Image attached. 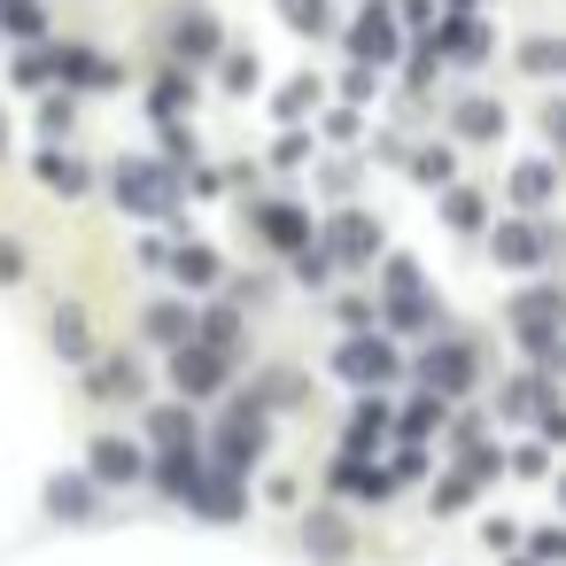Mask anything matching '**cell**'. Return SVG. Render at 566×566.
<instances>
[{"instance_id":"ac0fdd59","label":"cell","mask_w":566,"mask_h":566,"mask_svg":"<svg viewBox=\"0 0 566 566\" xmlns=\"http://www.w3.org/2000/svg\"><path fill=\"white\" fill-rule=\"evenodd\" d=\"M496 125H504V117H496V102H465V109H458V133H465V140H489Z\"/></svg>"},{"instance_id":"8992f818","label":"cell","mask_w":566,"mask_h":566,"mask_svg":"<svg viewBox=\"0 0 566 566\" xmlns=\"http://www.w3.org/2000/svg\"><path fill=\"white\" fill-rule=\"evenodd\" d=\"M218 40H226V32H218V17H210V9H195V0L171 17V55H179V63H210V55H218Z\"/></svg>"},{"instance_id":"4dcf8cb0","label":"cell","mask_w":566,"mask_h":566,"mask_svg":"<svg viewBox=\"0 0 566 566\" xmlns=\"http://www.w3.org/2000/svg\"><path fill=\"white\" fill-rule=\"evenodd\" d=\"M226 86H233V94H249V86H256V63H249V55H233V63H226Z\"/></svg>"},{"instance_id":"44dd1931","label":"cell","mask_w":566,"mask_h":566,"mask_svg":"<svg viewBox=\"0 0 566 566\" xmlns=\"http://www.w3.org/2000/svg\"><path fill=\"white\" fill-rule=\"evenodd\" d=\"M179 280H187V287H210V280H218V256H210V249H179Z\"/></svg>"},{"instance_id":"6da1fadb","label":"cell","mask_w":566,"mask_h":566,"mask_svg":"<svg viewBox=\"0 0 566 566\" xmlns=\"http://www.w3.org/2000/svg\"><path fill=\"white\" fill-rule=\"evenodd\" d=\"M179 195H187V179H179L171 164H148V156L117 164V202H125V210H140V218H164V210H179Z\"/></svg>"},{"instance_id":"83f0119b","label":"cell","mask_w":566,"mask_h":566,"mask_svg":"<svg viewBox=\"0 0 566 566\" xmlns=\"http://www.w3.org/2000/svg\"><path fill=\"white\" fill-rule=\"evenodd\" d=\"M419 179L442 187V179H450V148H427V156H419Z\"/></svg>"},{"instance_id":"9c48e42d","label":"cell","mask_w":566,"mask_h":566,"mask_svg":"<svg viewBox=\"0 0 566 566\" xmlns=\"http://www.w3.org/2000/svg\"><path fill=\"white\" fill-rule=\"evenodd\" d=\"M256 450H264V411H256V403H241V411L226 419V434H218V458H226V473H241Z\"/></svg>"},{"instance_id":"cb8c5ba5","label":"cell","mask_w":566,"mask_h":566,"mask_svg":"<svg viewBox=\"0 0 566 566\" xmlns=\"http://www.w3.org/2000/svg\"><path fill=\"white\" fill-rule=\"evenodd\" d=\"M520 63H527L535 78H551V71H558V40H527V55H520Z\"/></svg>"},{"instance_id":"7c38bea8","label":"cell","mask_w":566,"mask_h":566,"mask_svg":"<svg viewBox=\"0 0 566 566\" xmlns=\"http://www.w3.org/2000/svg\"><path fill=\"white\" fill-rule=\"evenodd\" d=\"M256 226H264V241H272V249H311V218H303L295 202H264V210H256Z\"/></svg>"},{"instance_id":"4316f807","label":"cell","mask_w":566,"mask_h":566,"mask_svg":"<svg viewBox=\"0 0 566 566\" xmlns=\"http://www.w3.org/2000/svg\"><path fill=\"white\" fill-rule=\"evenodd\" d=\"M295 272H303V280H311V287H318V280H326V272H334V256H326V249H295Z\"/></svg>"},{"instance_id":"4fadbf2b","label":"cell","mask_w":566,"mask_h":566,"mask_svg":"<svg viewBox=\"0 0 566 566\" xmlns=\"http://www.w3.org/2000/svg\"><path fill=\"white\" fill-rule=\"evenodd\" d=\"M94 473H102V481H140V450H133L125 434H102V442H94Z\"/></svg>"},{"instance_id":"9a60e30c","label":"cell","mask_w":566,"mask_h":566,"mask_svg":"<svg viewBox=\"0 0 566 566\" xmlns=\"http://www.w3.org/2000/svg\"><path fill=\"white\" fill-rule=\"evenodd\" d=\"M48 71H63V78H78V86H102V78H109V63H102V55H86V48H55V55H48Z\"/></svg>"},{"instance_id":"1f68e13d","label":"cell","mask_w":566,"mask_h":566,"mask_svg":"<svg viewBox=\"0 0 566 566\" xmlns=\"http://www.w3.org/2000/svg\"><path fill=\"white\" fill-rule=\"evenodd\" d=\"M17 272H24V256H17V249H0V280H17Z\"/></svg>"},{"instance_id":"d6986e66","label":"cell","mask_w":566,"mask_h":566,"mask_svg":"<svg viewBox=\"0 0 566 566\" xmlns=\"http://www.w3.org/2000/svg\"><path fill=\"white\" fill-rule=\"evenodd\" d=\"M280 17H287L295 32H326V17H334V9H326V0H280Z\"/></svg>"},{"instance_id":"d4e9b609","label":"cell","mask_w":566,"mask_h":566,"mask_svg":"<svg viewBox=\"0 0 566 566\" xmlns=\"http://www.w3.org/2000/svg\"><path fill=\"white\" fill-rule=\"evenodd\" d=\"M311 102H318V78H295V86H287V94H280V117H303V109H311Z\"/></svg>"},{"instance_id":"2e32d148","label":"cell","mask_w":566,"mask_h":566,"mask_svg":"<svg viewBox=\"0 0 566 566\" xmlns=\"http://www.w3.org/2000/svg\"><path fill=\"white\" fill-rule=\"evenodd\" d=\"M55 342H63V357H78V365H86V349H94L86 311H55Z\"/></svg>"},{"instance_id":"3957f363","label":"cell","mask_w":566,"mask_h":566,"mask_svg":"<svg viewBox=\"0 0 566 566\" xmlns=\"http://www.w3.org/2000/svg\"><path fill=\"white\" fill-rule=\"evenodd\" d=\"M388 326H434V303H427L411 256H388Z\"/></svg>"},{"instance_id":"52a82bcc","label":"cell","mask_w":566,"mask_h":566,"mask_svg":"<svg viewBox=\"0 0 566 566\" xmlns=\"http://www.w3.org/2000/svg\"><path fill=\"white\" fill-rule=\"evenodd\" d=\"M326 256H342V264H365V256H380V226H373L365 210H342V218L326 226Z\"/></svg>"},{"instance_id":"ba28073f","label":"cell","mask_w":566,"mask_h":566,"mask_svg":"<svg viewBox=\"0 0 566 566\" xmlns=\"http://www.w3.org/2000/svg\"><path fill=\"white\" fill-rule=\"evenodd\" d=\"M171 380H179L187 396H218V388H226V357L202 349V342H187V349L171 357Z\"/></svg>"},{"instance_id":"277c9868","label":"cell","mask_w":566,"mask_h":566,"mask_svg":"<svg viewBox=\"0 0 566 566\" xmlns=\"http://www.w3.org/2000/svg\"><path fill=\"white\" fill-rule=\"evenodd\" d=\"M334 373H342V380H388V373H396V342H388V334H349L342 357H334Z\"/></svg>"},{"instance_id":"5bb4252c","label":"cell","mask_w":566,"mask_h":566,"mask_svg":"<svg viewBox=\"0 0 566 566\" xmlns=\"http://www.w3.org/2000/svg\"><path fill=\"white\" fill-rule=\"evenodd\" d=\"M40 187H48V195H86V164L63 156V148H48V156H40Z\"/></svg>"},{"instance_id":"f1b7e54d","label":"cell","mask_w":566,"mask_h":566,"mask_svg":"<svg viewBox=\"0 0 566 566\" xmlns=\"http://www.w3.org/2000/svg\"><path fill=\"white\" fill-rule=\"evenodd\" d=\"M48 504H55V512H86V489H78V481H55Z\"/></svg>"},{"instance_id":"7a4b0ae2","label":"cell","mask_w":566,"mask_h":566,"mask_svg":"<svg viewBox=\"0 0 566 566\" xmlns=\"http://www.w3.org/2000/svg\"><path fill=\"white\" fill-rule=\"evenodd\" d=\"M512 326H520V342L535 349V373H551V365H558V287H527V295L512 303Z\"/></svg>"},{"instance_id":"8fae6325","label":"cell","mask_w":566,"mask_h":566,"mask_svg":"<svg viewBox=\"0 0 566 566\" xmlns=\"http://www.w3.org/2000/svg\"><path fill=\"white\" fill-rule=\"evenodd\" d=\"M349 48H357V63H388V55H396V17H380V0H373V9L357 17Z\"/></svg>"},{"instance_id":"5b68a950","label":"cell","mask_w":566,"mask_h":566,"mask_svg":"<svg viewBox=\"0 0 566 566\" xmlns=\"http://www.w3.org/2000/svg\"><path fill=\"white\" fill-rule=\"evenodd\" d=\"M419 380H427V396H458V388L473 380V349H465V342H427Z\"/></svg>"},{"instance_id":"30bf717a","label":"cell","mask_w":566,"mask_h":566,"mask_svg":"<svg viewBox=\"0 0 566 566\" xmlns=\"http://www.w3.org/2000/svg\"><path fill=\"white\" fill-rule=\"evenodd\" d=\"M551 249H558V233H551V226H535V218L496 233V264H551Z\"/></svg>"},{"instance_id":"603a6c76","label":"cell","mask_w":566,"mask_h":566,"mask_svg":"<svg viewBox=\"0 0 566 566\" xmlns=\"http://www.w3.org/2000/svg\"><path fill=\"white\" fill-rule=\"evenodd\" d=\"M373 434H388V403H357V427H349V442H373Z\"/></svg>"},{"instance_id":"7402d4cb","label":"cell","mask_w":566,"mask_h":566,"mask_svg":"<svg viewBox=\"0 0 566 566\" xmlns=\"http://www.w3.org/2000/svg\"><path fill=\"white\" fill-rule=\"evenodd\" d=\"M187 326H195V318H187L179 303H156V311H148V334H156V342H179Z\"/></svg>"},{"instance_id":"e0dca14e","label":"cell","mask_w":566,"mask_h":566,"mask_svg":"<svg viewBox=\"0 0 566 566\" xmlns=\"http://www.w3.org/2000/svg\"><path fill=\"white\" fill-rule=\"evenodd\" d=\"M187 102H195V86H187V78H164V86H156V117H164V125H179V117H187Z\"/></svg>"},{"instance_id":"f546056e","label":"cell","mask_w":566,"mask_h":566,"mask_svg":"<svg viewBox=\"0 0 566 566\" xmlns=\"http://www.w3.org/2000/svg\"><path fill=\"white\" fill-rule=\"evenodd\" d=\"M311 551H326V558H342V527H334V520H311Z\"/></svg>"},{"instance_id":"ffe728a7","label":"cell","mask_w":566,"mask_h":566,"mask_svg":"<svg viewBox=\"0 0 566 566\" xmlns=\"http://www.w3.org/2000/svg\"><path fill=\"white\" fill-rule=\"evenodd\" d=\"M512 195H520V202H551V164H520Z\"/></svg>"},{"instance_id":"484cf974","label":"cell","mask_w":566,"mask_h":566,"mask_svg":"<svg viewBox=\"0 0 566 566\" xmlns=\"http://www.w3.org/2000/svg\"><path fill=\"white\" fill-rule=\"evenodd\" d=\"M187 434H195V427H187V411H156V442H171V450H187Z\"/></svg>"}]
</instances>
